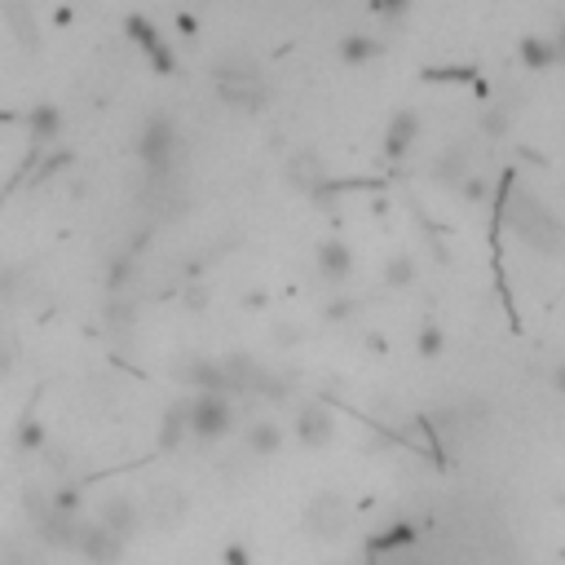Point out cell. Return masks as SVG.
I'll list each match as a JSON object with an SVG mask.
<instances>
[{"label":"cell","instance_id":"6","mask_svg":"<svg viewBox=\"0 0 565 565\" xmlns=\"http://www.w3.org/2000/svg\"><path fill=\"white\" fill-rule=\"evenodd\" d=\"M350 269H354V252H350L345 243H323V247H319V274H323L328 282H345Z\"/></svg>","mask_w":565,"mask_h":565},{"label":"cell","instance_id":"7","mask_svg":"<svg viewBox=\"0 0 565 565\" xmlns=\"http://www.w3.org/2000/svg\"><path fill=\"white\" fill-rule=\"evenodd\" d=\"M278 446H282V424H274V420L247 424V451L252 455H274Z\"/></svg>","mask_w":565,"mask_h":565},{"label":"cell","instance_id":"8","mask_svg":"<svg viewBox=\"0 0 565 565\" xmlns=\"http://www.w3.org/2000/svg\"><path fill=\"white\" fill-rule=\"evenodd\" d=\"M416 274H420V265H416V256H407V252H398V256L385 261V278L394 282V288H411Z\"/></svg>","mask_w":565,"mask_h":565},{"label":"cell","instance_id":"12","mask_svg":"<svg viewBox=\"0 0 565 565\" xmlns=\"http://www.w3.org/2000/svg\"><path fill=\"white\" fill-rule=\"evenodd\" d=\"M556 389H561V394H565V363H561V367H556Z\"/></svg>","mask_w":565,"mask_h":565},{"label":"cell","instance_id":"2","mask_svg":"<svg viewBox=\"0 0 565 565\" xmlns=\"http://www.w3.org/2000/svg\"><path fill=\"white\" fill-rule=\"evenodd\" d=\"M350 503L341 499V495H314L310 499V508H306V525L319 534V539H336V534H345L350 530Z\"/></svg>","mask_w":565,"mask_h":565},{"label":"cell","instance_id":"1","mask_svg":"<svg viewBox=\"0 0 565 565\" xmlns=\"http://www.w3.org/2000/svg\"><path fill=\"white\" fill-rule=\"evenodd\" d=\"M186 429L199 437V442H212V437H221L225 429H230V402H225V394L221 389H203L190 407H186Z\"/></svg>","mask_w":565,"mask_h":565},{"label":"cell","instance_id":"10","mask_svg":"<svg viewBox=\"0 0 565 565\" xmlns=\"http://www.w3.org/2000/svg\"><path fill=\"white\" fill-rule=\"evenodd\" d=\"M376 49H380V45H372L367 36H354V41H345V45H341V54H345L350 63H363V58H372Z\"/></svg>","mask_w":565,"mask_h":565},{"label":"cell","instance_id":"3","mask_svg":"<svg viewBox=\"0 0 565 565\" xmlns=\"http://www.w3.org/2000/svg\"><path fill=\"white\" fill-rule=\"evenodd\" d=\"M512 221H517V230H521L534 247H547V252H552V247H556V239H561V225H556V221H552L534 199H521V208L512 212Z\"/></svg>","mask_w":565,"mask_h":565},{"label":"cell","instance_id":"5","mask_svg":"<svg viewBox=\"0 0 565 565\" xmlns=\"http://www.w3.org/2000/svg\"><path fill=\"white\" fill-rule=\"evenodd\" d=\"M292 429H297V437H301L306 446H323V442L332 437V416H328L319 402H310V407L297 411V424H292Z\"/></svg>","mask_w":565,"mask_h":565},{"label":"cell","instance_id":"9","mask_svg":"<svg viewBox=\"0 0 565 565\" xmlns=\"http://www.w3.org/2000/svg\"><path fill=\"white\" fill-rule=\"evenodd\" d=\"M416 133H420V120H416L411 111H402V115H394V124H389V151H407Z\"/></svg>","mask_w":565,"mask_h":565},{"label":"cell","instance_id":"4","mask_svg":"<svg viewBox=\"0 0 565 565\" xmlns=\"http://www.w3.org/2000/svg\"><path fill=\"white\" fill-rule=\"evenodd\" d=\"M173 142H177V137H173V124H168V120H151L137 151H142V159H146L151 168H164L168 155H173Z\"/></svg>","mask_w":565,"mask_h":565},{"label":"cell","instance_id":"11","mask_svg":"<svg viewBox=\"0 0 565 565\" xmlns=\"http://www.w3.org/2000/svg\"><path fill=\"white\" fill-rule=\"evenodd\" d=\"M442 345H446V336H442V332L429 323V328L420 332V354H424V358H437V354H442Z\"/></svg>","mask_w":565,"mask_h":565}]
</instances>
